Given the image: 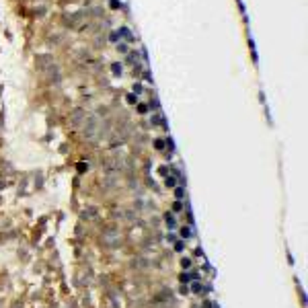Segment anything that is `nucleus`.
<instances>
[{"label": "nucleus", "mask_w": 308, "mask_h": 308, "mask_svg": "<svg viewBox=\"0 0 308 308\" xmlns=\"http://www.w3.org/2000/svg\"><path fill=\"white\" fill-rule=\"evenodd\" d=\"M117 35H119V37H126V41H129V43H132V41H136V37L132 35V31H129L127 27H119Z\"/></svg>", "instance_id": "obj_1"}, {"label": "nucleus", "mask_w": 308, "mask_h": 308, "mask_svg": "<svg viewBox=\"0 0 308 308\" xmlns=\"http://www.w3.org/2000/svg\"><path fill=\"white\" fill-rule=\"evenodd\" d=\"M164 222H166V226H169V230L177 228V220H175V216H173V214H164Z\"/></svg>", "instance_id": "obj_2"}, {"label": "nucleus", "mask_w": 308, "mask_h": 308, "mask_svg": "<svg viewBox=\"0 0 308 308\" xmlns=\"http://www.w3.org/2000/svg\"><path fill=\"white\" fill-rule=\"evenodd\" d=\"M179 234H181V238H191V236H193V230L189 228V226H181Z\"/></svg>", "instance_id": "obj_3"}, {"label": "nucleus", "mask_w": 308, "mask_h": 308, "mask_svg": "<svg viewBox=\"0 0 308 308\" xmlns=\"http://www.w3.org/2000/svg\"><path fill=\"white\" fill-rule=\"evenodd\" d=\"M111 72H113L115 76H121V72H123V66H121L119 62H113V64H111Z\"/></svg>", "instance_id": "obj_4"}, {"label": "nucleus", "mask_w": 308, "mask_h": 308, "mask_svg": "<svg viewBox=\"0 0 308 308\" xmlns=\"http://www.w3.org/2000/svg\"><path fill=\"white\" fill-rule=\"evenodd\" d=\"M164 185H166L169 189H175V187H177V179H175V177H166V181H164Z\"/></svg>", "instance_id": "obj_5"}, {"label": "nucleus", "mask_w": 308, "mask_h": 308, "mask_svg": "<svg viewBox=\"0 0 308 308\" xmlns=\"http://www.w3.org/2000/svg\"><path fill=\"white\" fill-rule=\"evenodd\" d=\"M148 111H150V107L146 105V103H138V113L144 115V113H148Z\"/></svg>", "instance_id": "obj_6"}, {"label": "nucleus", "mask_w": 308, "mask_h": 308, "mask_svg": "<svg viewBox=\"0 0 308 308\" xmlns=\"http://www.w3.org/2000/svg\"><path fill=\"white\" fill-rule=\"evenodd\" d=\"M126 101L129 103V105H138V95H134V92H129L126 97Z\"/></svg>", "instance_id": "obj_7"}, {"label": "nucleus", "mask_w": 308, "mask_h": 308, "mask_svg": "<svg viewBox=\"0 0 308 308\" xmlns=\"http://www.w3.org/2000/svg\"><path fill=\"white\" fill-rule=\"evenodd\" d=\"M193 277H197V273H193V275H191V273H181V282H183V284H187V282H191Z\"/></svg>", "instance_id": "obj_8"}, {"label": "nucleus", "mask_w": 308, "mask_h": 308, "mask_svg": "<svg viewBox=\"0 0 308 308\" xmlns=\"http://www.w3.org/2000/svg\"><path fill=\"white\" fill-rule=\"evenodd\" d=\"M175 197H177V199H183V197H185V189H183V187H175Z\"/></svg>", "instance_id": "obj_9"}, {"label": "nucleus", "mask_w": 308, "mask_h": 308, "mask_svg": "<svg viewBox=\"0 0 308 308\" xmlns=\"http://www.w3.org/2000/svg\"><path fill=\"white\" fill-rule=\"evenodd\" d=\"M148 107H150V109H154V111H158V109H160V103H158V99H152V101L148 103Z\"/></svg>", "instance_id": "obj_10"}, {"label": "nucleus", "mask_w": 308, "mask_h": 308, "mask_svg": "<svg viewBox=\"0 0 308 308\" xmlns=\"http://www.w3.org/2000/svg\"><path fill=\"white\" fill-rule=\"evenodd\" d=\"M164 146L171 150V152L175 150V142H173V138H164Z\"/></svg>", "instance_id": "obj_11"}, {"label": "nucleus", "mask_w": 308, "mask_h": 308, "mask_svg": "<svg viewBox=\"0 0 308 308\" xmlns=\"http://www.w3.org/2000/svg\"><path fill=\"white\" fill-rule=\"evenodd\" d=\"M152 123H154V126H162V115H158V113L152 115Z\"/></svg>", "instance_id": "obj_12"}, {"label": "nucleus", "mask_w": 308, "mask_h": 308, "mask_svg": "<svg viewBox=\"0 0 308 308\" xmlns=\"http://www.w3.org/2000/svg\"><path fill=\"white\" fill-rule=\"evenodd\" d=\"M109 6H111L113 11H117V8H121V2H119V0H109Z\"/></svg>", "instance_id": "obj_13"}, {"label": "nucleus", "mask_w": 308, "mask_h": 308, "mask_svg": "<svg viewBox=\"0 0 308 308\" xmlns=\"http://www.w3.org/2000/svg\"><path fill=\"white\" fill-rule=\"evenodd\" d=\"M173 210H175V212H181V210H183V201H181V199H177V201L173 204Z\"/></svg>", "instance_id": "obj_14"}, {"label": "nucleus", "mask_w": 308, "mask_h": 308, "mask_svg": "<svg viewBox=\"0 0 308 308\" xmlns=\"http://www.w3.org/2000/svg\"><path fill=\"white\" fill-rule=\"evenodd\" d=\"M191 290H193L195 294H199V292H201V290H204V285L199 284V282H193V288H191Z\"/></svg>", "instance_id": "obj_15"}, {"label": "nucleus", "mask_w": 308, "mask_h": 308, "mask_svg": "<svg viewBox=\"0 0 308 308\" xmlns=\"http://www.w3.org/2000/svg\"><path fill=\"white\" fill-rule=\"evenodd\" d=\"M181 267H183V269L191 267V259H185V257H183V259H181Z\"/></svg>", "instance_id": "obj_16"}, {"label": "nucleus", "mask_w": 308, "mask_h": 308, "mask_svg": "<svg viewBox=\"0 0 308 308\" xmlns=\"http://www.w3.org/2000/svg\"><path fill=\"white\" fill-rule=\"evenodd\" d=\"M142 91H144V89H142V84H140V82H136V84H134V95H142Z\"/></svg>", "instance_id": "obj_17"}, {"label": "nucleus", "mask_w": 308, "mask_h": 308, "mask_svg": "<svg viewBox=\"0 0 308 308\" xmlns=\"http://www.w3.org/2000/svg\"><path fill=\"white\" fill-rule=\"evenodd\" d=\"M154 148L162 150V148H164V140H156V142H154Z\"/></svg>", "instance_id": "obj_18"}, {"label": "nucleus", "mask_w": 308, "mask_h": 308, "mask_svg": "<svg viewBox=\"0 0 308 308\" xmlns=\"http://www.w3.org/2000/svg\"><path fill=\"white\" fill-rule=\"evenodd\" d=\"M109 39H111L113 43H117V41H119V35H117V31H113V33L109 35Z\"/></svg>", "instance_id": "obj_19"}, {"label": "nucleus", "mask_w": 308, "mask_h": 308, "mask_svg": "<svg viewBox=\"0 0 308 308\" xmlns=\"http://www.w3.org/2000/svg\"><path fill=\"white\" fill-rule=\"evenodd\" d=\"M183 247H185V244H183L181 240H179V242H175V251H177V253H181V251H183Z\"/></svg>", "instance_id": "obj_20"}, {"label": "nucleus", "mask_w": 308, "mask_h": 308, "mask_svg": "<svg viewBox=\"0 0 308 308\" xmlns=\"http://www.w3.org/2000/svg\"><path fill=\"white\" fill-rule=\"evenodd\" d=\"M138 60V54H129V58H127V62H136Z\"/></svg>", "instance_id": "obj_21"}, {"label": "nucleus", "mask_w": 308, "mask_h": 308, "mask_svg": "<svg viewBox=\"0 0 308 308\" xmlns=\"http://www.w3.org/2000/svg\"><path fill=\"white\" fill-rule=\"evenodd\" d=\"M144 78L148 80V82H152V76H150V72H148V70H144Z\"/></svg>", "instance_id": "obj_22"}, {"label": "nucleus", "mask_w": 308, "mask_h": 308, "mask_svg": "<svg viewBox=\"0 0 308 308\" xmlns=\"http://www.w3.org/2000/svg\"><path fill=\"white\" fill-rule=\"evenodd\" d=\"M119 51H123V54L127 51V45H126V43H119Z\"/></svg>", "instance_id": "obj_23"}]
</instances>
